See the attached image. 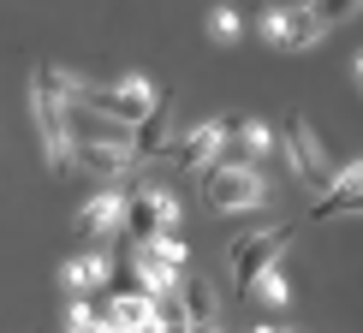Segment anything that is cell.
I'll list each match as a JSON object with an SVG mask.
<instances>
[{"mask_svg":"<svg viewBox=\"0 0 363 333\" xmlns=\"http://www.w3.org/2000/svg\"><path fill=\"white\" fill-rule=\"evenodd\" d=\"M191 333H220V327H191Z\"/></svg>","mask_w":363,"mask_h":333,"instance_id":"cell-22","label":"cell"},{"mask_svg":"<svg viewBox=\"0 0 363 333\" xmlns=\"http://www.w3.org/2000/svg\"><path fill=\"white\" fill-rule=\"evenodd\" d=\"M185 310H191V327H215V322H220L215 286H208V280H191V286H185Z\"/></svg>","mask_w":363,"mask_h":333,"instance_id":"cell-13","label":"cell"},{"mask_svg":"<svg viewBox=\"0 0 363 333\" xmlns=\"http://www.w3.org/2000/svg\"><path fill=\"white\" fill-rule=\"evenodd\" d=\"M262 203H268V185L250 161H226L208 173V208L233 215V208H262Z\"/></svg>","mask_w":363,"mask_h":333,"instance_id":"cell-5","label":"cell"},{"mask_svg":"<svg viewBox=\"0 0 363 333\" xmlns=\"http://www.w3.org/2000/svg\"><path fill=\"white\" fill-rule=\"evenodd\" d=\"M208 30H215L220 42H233V36H238V12H233V6H220L215 18H208Z\"/></svg>","mask_w":363,"mask_h":333,"instance_id":"cell-19","label":"cell"},{"mask_svg":"<svg viewBox=\"0 0 363 333\" xmlns=\"http://www.w3.org/2000/svg\"><path fill=\"white\" fill-rule=\"evenodd\" d=\"M101 322H108V315H96L89 304H72V315H66V333H101Z\"/></svg>","mask_w":363,"mask_h":333,"instance_id":"cell-17","label":"cell"},{"mask_svg":"<svg viewBox=\"0 0 363 333\" xmlns=\"http://www.w3.org/2000/svg\"><path fill=\"white\" fill-rule=\"evenodd\" d=\"M125 208H131V191H125V185H101V191L78 208L72 232H78L84 244H96V238H108V232H125ZM96 250H101V244H96Z\"/></svg>","mask_w":363,"mask_h":333,"instance_id":"cell-6","label":"cell"},{"mask_svg":"<svg viewBox=\"0 0 363 333\" xmlns=\"http://www.w3.org/2000/svg\"><path fill=\"white\" fill-rule=\"evenodd\" d=\"M357 78H363V54H357Z\"/></svg>","mask_w":363,"mask_h":333,"instance_id":"cell-23","label":"cell"},{"mask_svg":"<svg viewBox=\"0 0 363 333\" xmlns=\"http://www.w3.org/2000/svg\"><path fill=\"white\" fill-rule=\"evenodd\" d=\"M113 280V256L108 250H84L78 262H66V286L72 292H96V286Z\"/></svg>","mask_w":363,"mask_h":333,"instance_id":"cell-11","label":"cell"},{"mask_svg":"<svg viewBox=\"0 0 363 333\" xmlns=\"http://www.w3.org/2000/svg\"><path fill=\"white\" fill-rule=\"evenodd\" d=\"M256 298H262V304H274V310H286V304H292V280H286L280 268H274V274L256 280Z\"/></svg>","mask_w":363,"mask_h":333,"instance_id":"cell-15","label":"cell"},{"mask_svg":"<svg viewBox=\"0 0 363 333\" xmlns=\"http://www.w3.org/2000/svg\"><path fill=\"white\" fill-rule=\"evenodd\" d=\"M268 143H274V131H268L262 119H245V125H238V161L256 166V155H268Z\"/></svg>","mask_w":363,"mask_h":333,"instance_id":"cell-14","label":"cell"},{"mask_svg":"<svg viewBox=\"0 0 363 333\" xmlns=\"http://www.w3.org/2000/svg\"><path fill=\"white\" fill-rule=\"evenodd\" d=\"M173 149V96L167 89H161V101H155V113L143 119L138 131H131V155L138 161H161Z\"/></svg>","mask_w":363,"mask_h":333,"instance_id":"cell-8","label":"cell"},{"mask_svg":"<svg viewBox=\"0 0 363 333\" xmlns=\"http://www.w3.org/2000/svg\"><path fill=\"white\" fill-rule=\"evenodd\" d=\"M280 143H286V161H292V179H304V185L310 191H334V161H328V143L322 137H315V125H310V119L304 113H292V119H286V125H280Z\"/></svg>","mask_w":363,"mask_h":333,"instance_id":"cell-2","label":"cell"},{"mask_svg":"<svg viewBox=\"0 0 363 333\" xmlns=\"http://www.w3.org/2000/svg\"><path fill=\"white\" fill-rule=\"evenodd\" d=\"M357 196H363V161H352V166H345V173L334 179V191H328L322 203L310 208V220H334L345 203H357Z\"/></svg>","mask_w":363,"mask_h":333,"instance_id":"cell-12","label":"cell"},{"mask_svg":"<svg viewBox=\"0 0 363 333\" xmlns=\"http://www.w3.org/2000/svg\"><path fill=\"white\" fill-rule=\"evenodd\" d=\"M286 244H292V226H268V232H245V238H233V280H238V292H250L262 274H274L280 268V256Z\"/></svg>","mask_w":363,"mask_h":333,"instance_id":"cell-3","label":"cell"},{"mask_svg":"<svg viewBox=\"0 0 363 333\" xmlns=\"http://www.w3.org/2000/svg\"><path fill=\"white\" fill-rule=\"evenodd\" d=\"M149 196H155V215H161V232H173V226H179V203H173V191H155V185H149Z\"/></svg>","mask_w":363,"mask_h":333,"instance_id":"cell-18","label":"cell"},{"mask_svg":"<svg viewBox=\"0 0 363 333\" xmlns=\"http://www.w3.org/2000/svg\"><path fill=\"white\" fill-rule=\"evenodd\" d=\"M131 161H138L131 143H78V166H89L101 185H119V173H125Z\"/></svg>","mask_w":363,"mask_h":333,"instance_id":"cell-9","label":"cell"},{"mask_svg":"<svg viewBox=\"0 0 363 333\" xmlns=\"http://www.w3.org/2000/svg\"><path fill=\"white\" fill-rule=\"evenodd\" d=\"M340 215H363V196H357V203H345V208H340Z\"/></svg>","mask_w":363,"mask_h":333,"instance_id":"cell-20","label":"cell"},{"mask_svg":"<svg viewBox=\"0 0 363 333\" xmlns=\"http://www.w3.org/2000/svg\"><path fill=\"white\" fill-rule=\"evenodd\" d=\"M30 113H36V137H42V161L54 173H72L78 166V137H72V119H66V101L48 78V66L30 72Z\"/></svg>","mask_w":363,"mask_h":333,"instance_id":"cell-1","label":"cell"},{"mask_svg":"<svg viewBox=\"0 0 363 333\" xmlns=\"http://www.w3.org/2000/svg\"><path fill=\"white\" fill-rule=\"evenodd\" d=\"M143 250H155L161 262H173V268H185V244H179V232H155V238H149Z\"/></svg>","mask_w":363,"mask_h":333,"instance_id":"cell-16","label":"cell"},{"mask_svg":"<svg viewBox=\"0 0 363 333\" xmlns=\"http://www.w3.org/2000/svg\"><path fill=\"white\" fill-rule=\"evenodd\" d=\"M155 304H161V298H149V292H119L108 304V322L119 333H149V327H155Z\"/></svg>","mask_w":363,"mask_h":333,"instance_id":"cell-10","label":"cell"},{"mask_svg":"<svg viewBox=\"0 0 363 333\" xmlns=\"http://www.w3.org/2000/svg\"><path fill=\"white\" fill-rule=\"evenodd\" d=\"M238 125H245V119H208V125H196L191 137H173V149L161 161H173L179 173H215V155H220V143L226 137H238Z\"/></svg>","mask_w":363,"mask_h":333,"instance_id":"cell-4","label":"cell"},{"mask_svg":"<svg viewBox=\"0 0 363 333\" xmlns=\"http://www.w3.org/2000/svg\"><path fill=\"white\" fill-rule=\"evenodd\" d=\"M256 333H292V327H274V322H268V327H256Z\"/></svg>","mask_w":363,"mask_h":333,"instance_id":"cell-21","label":"cell"},{"mask_svg":"<svg viewBox=\"0 0 363 333\" xmlns=\"http://www.w3.org/2000/svg\"><path fill=\"white\" fill-rule=\"evenodd\" d=\"M262 36L274 42V48L298 54V48H310V42H322L328 24H322V12H315V6H268L262 12Z\"/></svg>","mask_w":363,"mask_h":333,"instance_id":"cell-7","label":"cell"}]
</instances>
